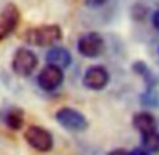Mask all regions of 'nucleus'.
I'll return each mask as SVG.
<instances>
[{
    "mask_svg": "<svg viewBox=\"0 0 159 155\" xmlns=\"http://www.w3.org/2000/svg\"><path fill=\"white\" fill-rule=\"evenodd\" d=\"M141 137H142V141H141L142 148H145L149 152H153V154H158L159 152V131L158 130H153L151 133L142 134Z\"/></svg>",
    "mask_w": 159,
    "mask_h": 155,
    "instance_id": "ddd939ff",
    "label": "nucleus"
},
{
    "mask_svg": "<svg viewBox=\"0 0 159 155\" xmlns=\"http://www.w3.org/2000/svg\"><path fill=\"white\" fill-rule=\"evenodd\" d=\"M63 69L59 68L57 65H51L48 63L47 66L41 69V72L38 73L37 78V82H38V86L41 87L45 92H52V90L58 89V87L62 85L63 82Z\"/></svg>",
    "mask_w": 159,
    "mask_h": 155,
    "instance_id": "423d86ee",
    "label": "nucleus"
},
{
    "mask_svg": "<svg viewBox=\"0 0 159 155\" xmlns=\"http://www.w3.org/2000/svg\"><path fill=\"white\" fill-rule=\"evenodd\" d=\"M132 71L144 79L147 89H152V87L158 86V78L155 76V73L151 71V68L145 62H142V61L134 62L132 63Z\"/></svg>",
    "mask_w": 159,
    "mask_h": 155,
    "instance_id": "f8f14e48",
    "label": "nucleus"
},
{
    "mask_svg": "<svg viewBox=\"0 0 159 155\" xmlns=\"http://www.w3.org/2000/svg\"><path fill=\"white\" fill-rule=\"evenodd\" d=\"M104 49V40L99 33H86L78 40V51L84 58H97Z\"/></svg>",
    "mask_w": 159,
    "mask_h": 155,
    "instance_id": "0eeeda50",
    "label": "nucleus"
},
{
    "mask_svg": "<svg viewBox=\"0 0 159 155\" xmlns=\"http://www.w3.org/2000/svg\"><path fill=\"white\" fill-rule=\"evenodd\" d=\"M152 24H153V27H155L156 30L159 31V9L156 10L155 13H153V16H152Z\"/></svg>",
    "mask_w": 159,
    "mask_h": 155,
    "instance_id": "f3484780",
    "label": "nucleus"
},
{
    "mask_svg": "<svg viewBox=\"0 0 159 155\" xmlns=\"http://www.w3.org/2000/svg\"><path fill=\"white\" fill-rule=\"evenodd\" d=\"M20 10L14 3H9L0 10V41L9 38L20 23Z\"/></svg>",
    "mask_w": 159,
    "mask_h": 155,
    "instance_id": "39448f33",
    "label": "nucleus"
},
{
    "mask_svg": "<svg viewBox=\"0 0 159 155\" xmlns=\"http://www.w3.org/2000/svg\"><path fill=\"white\" fill-rule=\"evenodd\" d=\"M38 65V58L28 48H18L13 55L11 69L17 76H30Z\"/></svg>",
    "mask_w": 159,
    "mask_h": 155,
    "instance_id": "7ed1b4c3",
    "label": "nucleus"
},
{
    "mask_svg": "<svg viewBox=\"0 0 159 155\" xmlns=\"http://www.w3.org/2000/svg\"><path fill=\"white\" fill-rule=\"evenodd\" d=\"M24 138L31 148L39 152H48L54 147V137L41 125H30L24 133Z\"/></svg>",
    "mask_w": 159,
    "mask_h": 155,
    "instance_id": "20e7f679",
    "label": "nucleus"
},
{
    "mask_svg": "<svg viewBox=\"0 0 159 155\" xmlns=\"http://www.w3.org/2000/svg\"><path fill=\"white\" fill-rule=\"evenodd\" d=\"M131 155H149V151L145 148H135L131 151Z\"/></svg>",
    "mask_w": 159,
    "mask_h": 155,
    "instance_id": "a211bd4d",
    "label": "nucleus"
},
{
    "mask_svg": "<svg viewBox=\"0 0 159 155\" xmlns=\"http://www.w3.org/2000/svg\"><path fill=\"white\" fill-rule=\"evenodd\" d=\"M45 59L47 62L51 63V65H57L59 68L65 69L72 63V55L66 48L63 47H54L47 52L45 55Z\"/></svg>",
    "mask_w": 159,
    "mask_h": 155,
    "instance_id": "9d476101",
    "label": "nucleus"
},
{
    "mask_svg": "<svg viewBox=\"0 0 159 155\" xmlns=\"http://www.w3.org/2000/svg\"><path fill=\"white\" fill-rule=\"evenodd\" d=\"M110 82V73L102 65H93L86 69L82 83L89 90H103Z\"/></svg>",
    "mask_w": 159,
    "mask_h": 155,
    "instance_id": "6e6552de",
    "label": "nucleus"
},
{
    "mask_svg": "<svg viewBox=\"0 0 159 155\" xmlns=\"http://www.w3.org/2000/svg\"><path fill=\"white\" fill-rule=\"evenodd\" d=\"M141 103L144 106H149V107H155L159 105V93L156 92V87L152 89H147L141 96Z\"/></svg>",
    "mask_w": 159,
    "mask_h": 155,
    "instance_id": "4468645a",
    "label": "nucleus"
},
{
    "mask_svg": "<svg viewBox=\"0 0 159 155\" xmlns=\"http://www.w3.org/2000/svg\"><path fill=\"white\" fill-rule=\"evenodd\" d=\"M108 0H84V4L90 9H99V7L104 6Z\"/></svg>",
    "mask_w": 159,
    "mask_h": 155,
    "instance_id": "2eb2a0df",
    "label": "nucleus"
},
{
    "mask_svg": "<svg viewBox=\"0 0 159 155\" xmlns=\"http://www.w3.org/2000/svg\"><path fill=\"white\" fill-rule=\"evenodd\" d=\"M62 38V30L57 24H47L25 31L24 40L34 47H51Z\"/></svg>",
    "mask_w": 159,
    "mask_h": 155,
    "instance_id": "f257e3e1",
    "label": "nucleus"
},
{
    "mask_svg": "<svg viewBox=\"0 0 159 155\" xmlns=\"http://www.w3.org/2000/svg\"><path fill=\"white\" fill-rule=\"evenodd\" d=\"M132 127L139 133V134H147L153 130H158V124H156V119L153 114L148 113V111H139L132 116Z\"/></svg>",
    "mask_w": 159,
    "mask_h": 155,
    "instance_id": "1a4fd4ad",
    "label": "nucleus"
},
{
    "mask_svg": "<svg viewBox=\"0 0 159 155\" xmlns=\"http://www.w3.org/2000/svg\"><path fill=\"white\" fill-rule=\"evenodd\" d=\"M55 119L65 130L75 133L84 131L89 125V121L84 117V114L72 107H61L55 113Z\"/></svg>",
    "mask_w": 159,
    "mask_h": 155,
    "instance_id": "f03ea898",
    "label": "nucleus"
},
{
    "mask_svg": "<svg viewBox=\"0 0 159 155\" xmlns=\"http://www.w3.org/2000/svg\"><path fill=\"white\" fill-rule=\"evenodd\" d=\"M3 121L10 130L18 131L24 124V111L17 106H10L3 114Z\"/></svg>",
    "mask_w": 159,
    "mask_h": 155,
    "instance_id": "9b49d317",
    "label": "nucleus"
},
{
    "mask_svg": "<svg viewBox=\"0 0 159 155\" xmlns=\"http://www.w3.org/2000/svg\"><path fill=\"white\" fill-rule=\"evenodd\" d=\"M107 155H131V152L127 151V149H123V148H117V149L110 151Z\"/></svg>",
    "mask_w": 159,
    "mask_h": 155,
    "instance_id": "dca6fc26",
    "label": "nucleus"
}]
</instances>
